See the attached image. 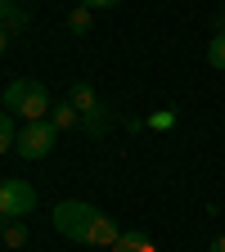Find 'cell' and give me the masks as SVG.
Instances as JSON below:
<instances>
[{"label": "cell", "instance_id": "1", "mask_svg": "<svg viewBox=\"0 0 225 252\" xmlns=\"http://www.w3.org/2000/svg\"><path fill=\"white\" fill-rule=\"evenodd\" d=\"M5 108L18 113L23 122H45V113H50L54 104H50V90H45L41 81H27V77H23V81H9V86H5Z\"/></svg>", "mask_w": 225, "mask_h": 252}, {"label": "cell", "instance_id": "2", "mask_svg": "<svg viewBox=\"0 0 225 252\" xmlns=\"http://www.w3.org/2000/svg\"><path fill=\"white\" fill-rule=\"evenodd\" d=\"M104 212L99 207H90V203H59L54 207V230L63 239H72V243H90V230H95V220H99Z\"/></svg>", "mask_w": 225, "mask_h": 252}, {"label": "cell", "instance_id": "3", "mask_svg": "<svg viewBox=\"0 0 225 252\" xmlns=\"http://www.w3.org/2000/svg\"><path fill=\"white\" fill-rule=\"evenodd\" d=\"M68 104L81 113V126H86L90 135H104V131H108V117H104V108H99V94L90 90V81H72Z\"/></svg>", "mask_w": 225, "mask_h": 252}, {"label": "cell", "instance_id": "4", "mask_svg": "<svg viewBox=\"0 0 225 252\" xmlns=\"http://www.w3.org/2000/svg\"><path fill=\"white\" fill-rule=\"evenodd\" d=\"M54 135H59V126L45 117V122H27L23 131H18V158H27V162H41V158L54 149Z\"/></svg>", "mask_w": 225, "mask_h": 252}, {"label": "cell", "instance_id": "5", "mask_svg": "<svg viewBox=\"0 0 225 252\" xmlns=\"http://www.w3.org/2000/svg\"><path fill=\"white\" fill-rule=\"evenodd\" d=\"M36 207V189L27 180H0V220H18Z\"/></svg>", "mask_w": 225, "mask_h": 252}, {"label": "cell", "instance_id": "6", "mask_svg": "<svg viewBox=\"0 0 225 252\" xmlns=\"http://www.w3.org/2000/svg\"><path fill=\"white\" fill-rule=\"evenodd\" d=\"M113 252H158V243H153L149 234H122V239L113 243Z\"/></svg>", "mask_w": 225, "mask_h": 252}, {"label": "cell", "instance_id": "7", "mask_svg": "<svg viewBox=\"0 0 225 252\" xmlns=\"http://www.w3.org/2000/svg\"><path fill=\"white\" fill-rule=\"evenodd\" d=\"M54 126H59V131H77V126H81V113L72 108V104H54V117H50Z\"/></svg>", "mask_w": 225, "mask_h": 252}, {"label": "cell", "instance_id": "8", "mask_svg": "<svg viewBox=\"0 0 225 252\" xmlns=\"http://www.w3.org/2000/svg\"><path fill=\"white\" fill-rule=\"evenodd\" d=\"M18 144V131H14V113L9 108H0V153H9Z\"/></svg>", "mask_w": 225, "mask_h": 252}, {"label": "cell", "instance_id": "9", "mask_svg": "<svg viewBox=\"0 0 225 252\" xmlns=\"http://www.w3.org/2000/svg\"><path fill=\"white\" fill-rule=\"evenodd\" d=\"M207 63L225 72V32H216V36L207 41Z\"/></svg>", "mask_w": 225, "mask_h": 252}, {"label": "cell", "instance_id": "10", "mask_svg": "<svg viewBox=\"0 0 225 252\" xmlns=\"http://www.w3.org/2000/svg\"><path fill=\"white\" fill-rule=\"evenodd\" d=\"M5 243L9 248H23L27 243V225H23V220H5Z\"/></svg>", "mask_w": 225, "mask_h": 252}, {"label": "cell", "instance_id": "11", "mask_svg": "<svg viewBox=\"0 0 225 252\" xmlns=\"http://www.w3.org/2000/svg\"><path fill=\"white\" fill-rule=\"evenodd\" d=\"M68 27L77 32V36H86V32H90V9L81 5V9H72V18H68Z\"/></svg>", "mask_w": 225, "mask_h": 252}, {"label": "cell", "instance_id": "12", "mask_svg": "<svg viewBox=\"0 0 225 252\" xmlns=\"http://www.w3.org/2000/svg\"><path fill=\"white\" fill-rule=\"evenodd\" d=\"M0 23H5V32H23L27 27V9H14L9 18H0Z\"/></svg>", "mask_w": 225, "mask_h": 252}, {"label": "cell", "instance_id": "13", "mask_svg": "<svg viewBox=\"0 0 225 252\" xmlns=\"http://www.w3.org/2000/svg\"><path fill=\"white\" fill-rule=\"evenodd\" d=\"M81 5H86V9H117L122 0H81Z\"/></svg>", "mask_w": 225, "mask_h": 252}, {"label": "cell", "instance_id": "14", "mask_svg": "<svg viewBox=\"0 0 225 252\" xmlns=\"http://www.w3.org/2000/svg\"><path fill=\"white\" fill-rule=\"evenodd\" d=\"M14 9H18V0H0V18H9Z\"/></svg>", "mask_w": 225, "mask_h": 252}, {"label": "cell", "instance_id": "15", "mask_svg": "<svg viewBox=\"0 0 225 252\" xmlns=\"http://www.w3.org/2000/svg\"><path fill=\"white\" fill-rule=\"evenodd\" d=\"M9 50V32H5V23H0V54Z\"/></svg>", "mask_w": 225, "mask_h": 252}, {"label": "cell", "instance_id": "16", "mask_svg": "<svg viewBox=\"0 0 225 252\" xmlns=\"http://www.w3.org/2000/svg\"><path fill=\"white\" fill-rule=\"evenodd\" d=\"M212 252H225V234H216V239H212Z\"/></svg>", "mask_w": 225, "mask_h": 252}]
</instances>
